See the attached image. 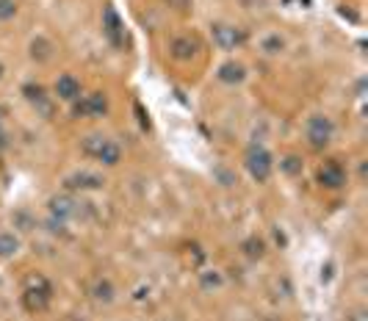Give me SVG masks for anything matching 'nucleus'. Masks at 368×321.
<instances>
[{
	"label": "nucleus",
	"mask_w": 368,
	"mask_h": 321,
	"mask_svg": "<svg viewBox=\"0 0 368 321\" xmlns=\"http://www.w3.org/2000/svg\"><path fill=\"white\" fill-rule=\"evenodd\" d=\"M197 53V39L194 36H175L169 42V55L175 61H191Z\"/></svg>",
	"instance_id": "obj_13"
},
{
	"label": "nucleus",
	"mask_w": 368,
	"mask_h": 321,
	"mask_svg": "<svg viewBox=\"0 0 368 321\" xmlns=\"http://www.w3.org/2000/svg\"><path fill=\"white\" fill-rule=\"evenodd\" d=\"M20 302H23V307L28 313H45L50 307V302H53V285L42 274H31L25 280V291H23Z\"/></svg>",
	"instance_id": "obj_1"
},
{
	"label": "nucleus",
	"mask_w": 368,
	"mask_h": 321,
	"mask_svg": "<svg viewBox=\"0 0 368 321\" xmlns=\"http://www.w3.org/2000/svg\"><path fill=\"white\" fill-rule=\"evenodd\" d=\"M216 78L222 81V84H228V86H238V84H244L247 81V67L241 61H225L222 67H219V73H216Z\"/></svg>",
	"instance_id": "obj_12"
},
{
	"label": "nucleus",
	"mask_w": 368,
	"mask_h": 321,
	"mask_svg": "<svg viewBox=\"0 0 368 321\" xmlns=\"http://www.w3.org/2000/svg\"><path fill=\"white\" fill-rule=\"evenodd\" d=\"M103 36L108 39V44L111 47H125V42H127V34H125V23H122V17L116 14V9L114 6H106L103 9Z\"/></svg>",
	"instance_id": "obj_8"
},
{
	"label": "nucleus",
	"mask_w": 368,
	"mask_h": 321,
	"mask_svg": "<svg viewBox=\"0 0 368 321\" xmlns=\"http://www.w3.org/2000/svg\"><path fill=\"white\" fill-rule=\"evenodd\" d=\"M9 136H6V131H0V150H9Z\"/></svg>",
	"instance_id": "obj_28"
},
{
	"label": "nucleus",
	"mask_w": 368,
	"mask_h": 321,
	"mask_svg": "<svg viewBox=\"0 0 368 321\" xmlns=\"http://www.w3.org/2000/svg\"><path fill=\"white\" fill-rule=\"evenodd\" d=\"M280 172H282L285 177H302V172H305V158H302L299 153H285V155L280 158Z\"/></svg>",
	"instance_id": "obj_14"
},
{
	"label": "nucleus",
	"mask_w": 368,
	"mask_h": 321,
	"mask_svg": "<svg viewBox=\"0 0 368 321\" xmlns=\"http://www.w3.org/2000/svg\"><path fill=\"white\" fill-rule=\"evenodd\" d=\"M305 139L313 150H324L332 144L335 139V122L327 116V114H313L308 122H305Z\"/></svg>",
	"instance_id": "obj_3"
},
{
	"label": "nucleus",
	"mask_w": 368,
	"mask_h": 321,
	"mask_svg": "<svg viewBox=\"0 0 368 321\" xmlns=\"http://www.w3.org/2000/svg\"><path fill=\"white\" fill-rule=\"evenodd\" d=\"M260 50H263L266 55H280V53L285 50V39H282L280 34H269V36L260 39Z\"/></svg>",
	"instance_id": "obj_19"
},
{
	"label": "nucleus",
	"mask_w": 368,
	"mask_h": 321,
	"mask_svg": "<svg viewBox=\"0 0 368 321\" xmlns=\"http://www.w3.org/2000/svg\"><path fill=\"white\" fill-rule=\"evenodd\" d=\"M164 3H167L169 9H175V12H186V9L191 6V0H164Z\"/></svg>",
	"instance_id": "obj_25"
},
{
	"label": "nucleus",
	"mask_w": 368,
	"mask_h": 321,
	"mask_svg": "<svg viewBox=\"0 0 368 321\" xmlns=\"http://www.w3.org/2000/svg\"><path fill=\"white\" fill-rule=\"evenodd\" d=\"M3 73H6V70H3V64H0V78H3Z\"/></svg>",
	"instance_id": "obj_30"
},
{
	"label": "nucleus",
	"mask_w": 368,
	"mask_h": 321,
	"mask_svg": "<svg viewBox=\"0 0 368 321\" xmlns=\"http://www.w3.org/2000/svg\"><path fill=\"white\" fill-rule=\"evenodd\" d=\"M210 36H213V44L219 50H225V53H233V50H238L247 42L244 31L236 28V25H228V23H213L210 25Z\"/></svg>",
	"instance_id": "obj_6"
},
{
	"label": "nucleus",
	"mask_w": 368,
	"mask_h": 321,
	"mask_svg": "<svg viewBox=\"0 0 368 321\" xmlns=\"http://www.w3.org/2000/svg\"><path fill=\"white\" fill-rule=\"evenodd\" d=\"M346 321H368V316H365V310H363V307H357V310L346 313Z\"/></svg>",
	"instance_id": "obj_26"
},
{
	"label": "nucleus",
	"mask_w": 368,
	"mask_h": 321,
	"mask_svg": "<svg viewBox=\"0 0 368 321\" xmlns=\"http://www.w3.org/2000/svg\"><path fill=\"white\" fill-rule=\"evenodd\" d=\"M12 222H14V227H20V230H25V233L36 227V222H34V216H31V214H28L25 208H23V211H14V216H12Z\"/></svg>",
	"instance_id": "obj_22"
},
{
	"label": "nucleus",
	"mask_w": 368,
	"mask_h": 321,
	"mask_svg": "<svg viewBox=\"0 0 368 321\" xmlns=\"http://www.w3.org/2000/svg\"><path fill=\"white\" fill-rule=\"evenodd\" d=\"M244 252L249 255V258H252V261L263 258V255H266V244H263V238H258V235L247 238V241H244Z\"/></svg>",
	"instance_id": "obj_20"
},
{
	"label": "nucleus",
	"mask_w": 368,
	"mask_h": 321,
	"mask_svg": "<svg viewBox=\"0 0 368 321\" xmlns=\"http://www.w3.org/2000/svg\"><path fill=\"white\" fill-rule=\"evenodd\" d=\"M225 285V274L219 272V269H205L199 272V288L202 291H219Z\"/></svg>",
	"instance_id": "obj_18"
},
{
	"label": "nucleus",
	"mask_w": 368,
	"mask_h": 321,
	"mask_svg": "<svg viewBox=\"0 0 368 321\" xmlns=\"http://www.w3.org/2000/svg\"><path fill=\"white\" fill-rule=\"evenodd\" d=\"M213 175H216L219 185H225V188H230V185H236V183H238V180H236V172H230L228 166H216V169H213Z\"/></svg>",
	"instance_id": "obj_24"
},
{
	"label": "nucleus",
	"mask_w": 368,
	"mask_h": 321,
	"mask_svg": "<svg viewBox=\"0 0 368 321\" xmlns=\"http://www.w3.org/2000/svg\"><path fill=\"white\" fill-rule=\"evenodd\" d=\"M17 12H20L17 0H0V23L14 20V17H17Z\"/></svg>",
	"instance_id": "obj_23"
},
{
	"label": "nucleus",
	"mask_w": 368,
	"mask_h": 321,
	"mask_svg": "<svg viewBox=\"0 0 368 321\" xmlns=\"http://www.w3.org/2000/svg\"><path fill=\"white\" fill-rule=\"evenodd\" d=\"M103 185H106L103 175H97V172H86V169L72 172V175L64 177V188L69 191V194H75V191H100Z\"/></svg>",
	"instance_id": "obj_10"
},
{
	"label": "nucleus",
	"mask_w": 368,
	"mask_h": 321,
	"mask_svg": "<svg viewBox=\"0 0 368 321\" xmlns=\"http://www.w3.org/2000/svg\"><path fill=\"white\" fill-rule=\"evenodd\" d=\"M31 58L39 61V64L50 61V58H53V42L45 39V36H36V39L31 42Z\"/></svg>",
	"instance_id": "obj_17"
},
{
	"label": "nucleus",
	"mask_w": 368,
	"mask_h": 321,
	"mask_svg": "<svg viewBox=\"0 0 368 321\" xmlns=\"http://www.w3.org/2000/svg\"><path fill=\"white\" fill-rule=\"evenodd\" d=\"M316 180H319L321 188L338 191V188L346 185V169H343V164L338 158H327V161H321V166L316 172Z\"/></svg>",
	"instance_id": "obj_7"
},
{
	"label": "nucleus",
	"mask_w": 368,
	"mask_h": 321,
	"mask_svg": "<svg viewBox=\"0 0 368 321\" xmlns=\"http://www.w3.org/2000/svg\"><path fill=\"white\" fill-rule=\"evenodd\" d=\"M244 166H247L249 177L255 183H266L271 177V172H274V155L263 144H252L247 150V155H244Z\"/></svg>",
	"instance_id": "obj_4"
},
{
	"label": "nucleus",
	"mask_w": 368,
	"mask_h": 321,
	"mask_svg": "<svg viewBox=\"0 0 368 321\" xmlns=\"http://www.w3.org/2000/svg\"><path fill=\"white\" fill-rule=\"evenodd\" d=\"M53 94H56L61 103H75V100L84 94V89H81V81L72 75V73H61V75L56 78V84H53Z\"/></svg>",
	"instance_id": "obj_11"
},
{
	"label": "nucleus",
	"mask_w": 368,
	"mask_h": 321,
	"mask_svg": "<svg viewBox=\"0 0 368 321\" xmlns=\"http://www.w3.org/2000/svg\"><path fill=\"white\" fill-rule=\"evenodd\" d=\"M92 296H95L97 302H103V305H111V302L116 299V288H114L111 280L100 277V280H95V285H92Z\"/></svg>",
	"instance_id": "obj_16"
},
{
	"label": "nucleus",
	"mask_w": 368,
	"mask_h": 321,
	"mask_svg": "<svg viewBox=\"0 0 368 321\" xmlns=\"http://www.w3.org/2000/svg\"><path fill=\"white\" fill-rule=\"evenodd\" d=\"M81 150H84L89 158H95V161H100V164H106V166H116V164L122 161V147H119L114 139L103 136V133H89V136L84 139Z\"/></svg>",
	"instance_id": "obj_2"
},
{
	"label": "nucleus",
	"mask_w": 368,
	"mask_h": 321,
	"mask_svg": "<svg viewBox=\"0 0 368 321\" xmlns=\"http://www.w3.org/2000/svg\"><path fill=\"white\" fill-rule=\"evenodd\" d=\"M332 272H335V266H332V264L321 266V283H330V280H332Z\"/></svg>",
	"instance_id": "obj_27"
},
{
	"label": "nucleus",
	"mask_w": 368,
	"mask_h": 321,
	"mask_svg": "<svg viewBox=\"0 0 368 321\" xmlns=\"http://www.w3.org/2000/svg\"><path fill=\"white\" fill-rule=\"evenodd\" d=\"M47 205H50V216L58 219V222L75 219V216H81V211H84V203H81L78 197H72L69 191H66V194H58V197H50Z\"/></svg>",
	"instance_id": "obj_9"
},
{
	"label": "nucleus",
	"mask_w": 368,
	"mask_h": 321,
	"mask_svg": "<svg viewBox=\"0 0 368 321\" xmlns=\"http://www.w3.org/2000/svg\"><path fill=\"white\" fill-rule=\"evenodd\" d=\"M108 97L106 92H89V94H81L75 103H72V114L75 116H92V119H103L108 116Z\"/></svg>",
	"instance_id": "obj_5"
},
{
	"label": "nucleus",
	"mask_w": 368,
	"mask_h": 321,
	"mask_svg": "<svg viewBox=\"0 0 368 321\" xmlns=\"http://www.w3.org/2000/svg\"><path fill=\"white\" fill-rule=\"evenodd\" d=\"M6 114H9V111H6V105H3V103H0V122H3V119H6Z\"/></svg>",
	"instance_id": "obj_29"
},
{
	"label": "nucleus",
	"mask_w": 368,
	"mask_h": 321,
	"mask_svg": "<svg viewBox=\"0 0 368 321\" xmlns=\"http://www.w3.org/2000/svg\"><path fill=\"white\" fill-rule=\"evenodd\" d=\"M23 94H25V100H28L31 105H36V103H42V100L47 97L45 86H39V84H25V86H23Z\"/></svg>",
	"instance_id": "obj_21"
},
{
	"label": "nucleus",
	"mask_w": 368,
	"mask_h": 321,
	"mask_svg": "<svg viewBox=\"0 0 368 321\" xmlns=\"http://www.w3.org/2000/svg\"><path fill=\"white\" fill-rule=\"evenodd\" d=\"M20 246H23V241H20L17 233H12V230H0V261L14 258V255L20 252Z\"/></svg>",
	"instance_id": "obj_15"
}]
</instances>
